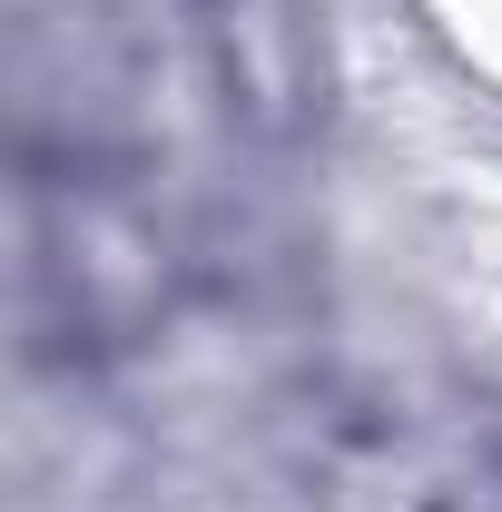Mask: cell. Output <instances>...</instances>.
<instances>
[{"instance_id":"obj_1","label":"cell","mask_w":502,"mask_h":512,"mask_svg":"<svg viewBox=\"0 0 502 512\" xmlns=\"http://www.w3.org/2000/svg\"><path fill=\"white\" fill-rule=\"evenodd\" d=\"M217 60H227V89L256 128H286L296 99L315 89V50H306L296 0H227L217 10Z\"/></svg>"}]
</instances>
